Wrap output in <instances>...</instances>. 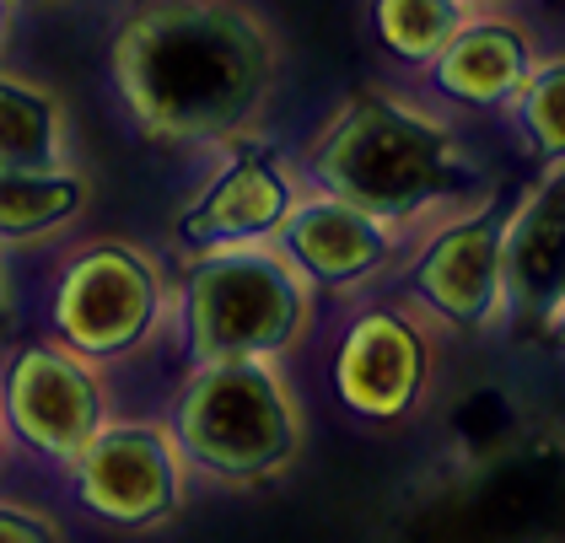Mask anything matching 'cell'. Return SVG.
Returning a JSON list of instances; mask_svg holds the SVG:
<instances>
[{"label": "cell", "mask_w": 565, "mask_h": 543, "mask_svg": "<svg viewBox=\"0 0 565 543\" xmlns=\"http://www.w3.org/2000/svg\"><path fill=\"white\" fill-rule=\"evenodd\" d=\"M463 6L458 0H366V28L372 43L388 54L393 65L420 71L441 54V43L463 28Z\"/></svg>", "instance_id": "16"}, {"label": "cell", "mask_w": 565, "mask_h": 543, "mask_svg": "<svg viewBox=\"0 0 565 543\" xmlns=\"http://www.w3.org/2000/svg\"><path fill=\"white\" fill-rule=\"evenodd\" d=\"M275 248L302 269L318 296H361L388 280V269H398L409 237H398L393 226L361 215L345 200L302 189L275 232Z\"/></svg>", "instance_id": "10"}, {"label": "cell", "mask_w": 565, "mask_h": 543, "mask_svg": "<svg viewBox=\"0 0 565 543\" xmlns=\"http://www.w3.org/2000/svg\"><path fill=\"white\" fill-rule=\"evenodd\" d=\"M44 6H49V0H44Z\"/></svg>", "instance_id": "23"}, {"label": "cell", "mask_w": 565, "mask_h": 543, "mask_svg": "<svg viewBox=\"0 0 565 543\" xmlns=\"http://www.w3.org/2000/svg\"><path fill=\"white\" fill-rule=\"evenodd\" d=\"M173 323L183 366L286 361L312 339L318 291L275 243L194 253L173 291Z\"/></svg>", "instance_id": "4"}, {"label": "cell", "mask_w": 565, "mask_h": 543, "mask_svg": "<svg viewBox=\"0 0 565 543\" xmlns=\"http://www.w3.org/2000/svg\"><path fill=\"white\" fill-rule=\"evenodd\" d=\"M291 168L302 189L345 200L409 243L431 221L475 205L490 189L452 108L398 82H366L345 92L307 135Z\"/></svg>", "instance_id": "2"}, {"label": "cell", "mask_w": 565, "mask_h": 543, "mask_svg": "<svg viewBox=\"0 0 565 543\" xmlns=\"http://www.w3.org/2000/svg\"><path fill=\"white\" fill-rule=\"evenodd\" d=\"M0 543H54V528L44 517H28V511H6L0 505Z\"/></svg>", "instance_id": "18"}, {"label": "cell", "mask_w": 565, "mask_h": 543, "mask_svg": "<svg viewBox=\"0 0 565 543\" xmlns=\"http://www.w3.org/2000/svg\"><path fill=\"white\" fill-rule=\"evenodd\" d=\"M539 60H544L539 33L518 11L501 6V11H469L463 28L415 76H420V92L452 114H495L522 92Z\"/></svg>", "instance_id": "13"}, {"label": "cell", "mask_w": 565, "mask_h": 543, "mask_svg": "<svg viewBox=\"0 0 565 543\" xmlns=\"http://www.w3.org/2000/svg\"><path fill=\"white\" fill-rule=\"evenodd\" d=\"M507 183H490L475 205L431 221L398 258L404 301L452 334H490L507 323L501 301V215Z\"/></svg>", "instance_id": "5"}, {"label": "cell", "mask_w": 565, "mask_h": 543, "mask_svg": "<svg viewBox=\"0 0 565 543\" xmlns=\"http://www.w3.org/2000/svg\"><path fill=\"white\" fill-rule=\"evenodd\" d=\"M550 334L565 339V301H561V312H555V323H550Z\"/></svg>", "instance_id": "21"}, {"label": "cell", "mask_w": 565, "mask_h": 543, "mask_svg": "<svg viewBox=\"0 0 565 543\" xmlns=\"http://www.w3.org/2000/svg\"><path fill=\"white\" fill-rule=\"evenodd\" d=\"M168 430L183 468L221 490L280 485L307 453V409L280 361L189 366Z\"/></svg>", "instance_id": "3"}, {"label": "cell", "mask_w": 565, "mask_h": 543, "mask_svg": "<svg viewBox=\"0 0 565 543\" xmlns=\"http://www.w3.org/2000/svg\"><path fill=\"white\" fill-rule=\"evenodd\" d=\"M463 11H501V6H512V0H458Z\"/></svg>", "instance_id": "19"}, {"label": "cell", "mask_w": 565, "mask_h": 543, "mask_svg": "<svg viewBox=\"0 0 565 543\" xmlns=\"http://www.w3.org/2000/svg\"><path fill=\"white\" fill-rule=\"evenodd\" d=\"M168 318H173L168 269L135 243H92L65 264V275L54 286L60 344L87 361L130 355Z\"/></svg>", "instance_id": "7"}, {"label": "cell", "mask_w": 565, "mask_h": 543, "mask_svg": "<svg viewBox=\"0 0 565 543\" xmlns=\"http://www.w3.org/2000/svg\"><path fill=\"white\" fill-rule=\"evenodd\" d=\"M108 76L162 151H232L254 140L286 76V39L259 0H125Z\"/></svg>", "instance_id": "1"}, {"label": "cell", "mask_w": 565, "mask_h": 543, "mask_svg": "<svg viewBox=\"0 0 565 543\" xmlns=\"http://www.w3.org/2000/svg\"><path fill=\"white\" fill-rule=\"evenodd\" d=\"M92 183L65 168H0V237H44L87 205Z\"/></svg>", "instance_id": "15"}, {"label": "cell", "mask_w": 565, "mask_h": 543, "mask_svg": "<svg viewBox=\"0 0 565 543\" xmlns=\"http://www.w3.org/2000/svg\"><path fill=\"white\" fill-rule=\"evenodd\" d=\"M6 33H11V0H0V49H6Z\"/></svg>", "instance_id": "20"}, {"label": "cell", "mask_w": 565, "mask_h": 543, "mask_svg": "<svg viewBox=\"0 0 565 543\" xmlns=\"http://www.w3.org/2000/svg\"><path fill=\"white\" fill-rule=\"evenodd\" d=\"M183 458L168 425H108L76 458V496L108 528H162L183 511Z\"/></svg>", "instance_id": "8"}, {"label": "cell", "mask_w": 565, "mask_h": 543, "mask_svg": "<svg viewBox=\"0 0 565 543\" xmlns=\"http://www.w3.org/2000/svg\"><path fill=\"white\" fill-rule=\"evenodd\" d=\"M302 178L297 168L259 140L232 146V157L216 168V178L178 210V243L194 253L248 248V243H275L286 210L297 205Z\"/></svg>", "instance_id": "9"}, {"label": "cell", "mask_w": 565, "mask_h": 543, "mask_svg": "<svg viewBox=\"0 0 565 543\" xmlns=\"http://www.w3.org/2000/svg\"><path fill=\"white\" fill-rule=\"evenodd\" d=\"M6 415L33 453L76 462L103 430V382L87 355L65 344H28L6 372Z\"/></svg>", "instance_id": "12"}, {"label": "cell", "mask_w": 565, "mask_h": 543, "mask_svg": "<svg viewBox=\"0 0 565 543\" xmlns=\"http://www.w3.org/2000/svg\"><path fill=\"white\" fill-rule=\"evenodd\" d=\"M0 323H6V269H0Z\"/></svg>", "instance_id": "22"}, {"label": "cell", "mask_w": 565, "mask_h": 543, "mask_svg": "<svg viewBox=\"0 0 565 543\" xmlns=\"http://www.w3.org/2000/svg\"><path fill=\"white\" fill-rule=\"evenodd\" d=\"M71 119L60 92L0 65V168H60Z\"/></svg>", "instance_id": "14"}, {"label": "cell", "mask_w": 565, "mask_h": 543, "mask_svg": "<svg viewBox=\"0 0 565 543\" xmlns=\"http://www.w3.org/2000/svg\"><path fill=\"white\" fill-rule=\"evenodd\" d=\"M507 119L539 168H565V49H544L533 76L507 103Z\"/></svg>", "instance_id": "17"}, {"label": "cell", "mask_w": 565, "mask_h": 543, "mask_svg": "<svg viewBox=\"0 0 565 543\" xmlns=\"http://www.w3.org/2000/svg\"><path fill=\"white\" fill-rule=\"evenodd\" d=\"M501 301L512 329L550 334L565 301V168H539V178L507 200Z\"/></svg>", "instance_id": "11"}, {"label": "cell", "mask_w": 565, "mask_h": 543, "mask_svg": "<svg viewBox=\"0 0 565 543\" xmlns=\"http://www.w3.org/2000/svg\"><path fill=\"white\" fill-rule=\"evenodd\" d=\"M436 382V323L415 301H366L334 339L329 387L340 415L393 430L420 415Z\"/></svg>", "instance_id": "6"}]
</instances>
